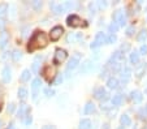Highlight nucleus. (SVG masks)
<instances>
[{"label": "nucleus", "mask_w": 147, "mask_h": 129, "mask_svg": "<svg viewBox=\"0 0 147 129\" xmlns=\"http://www.w3.org/2000/svg\"><path fill=\"white\" fill-rule=\"evenodd\" d=\"M144 68H146V65H144V64L139 65L138 69L136 70V76L137 77H142V76H143V74H144Z\"/></svg>", "instance_id": "obj_29"}, {"label": "nucleus", "mask_w": 147, "mask_h": 129, "mask_svg": "<svg viewBox=\"0 0 147 129\" xmlns=\"http://www.w3.org/2000/svg\"><path fill=\"white\" fill-rule=\"evenodd\" d=\"M25 118H26V119L24 120V121H25V124H26V125H30L31 121H33V118H31V115H30V113H28Z\"/></svg>", "instance_id": "obj_36"}, {"label": "nucleus", "mask_w": 147, "mask_h": 129, "mask_svg": "<svg viewBox=\"0 0 147 129\" xmlns=\"http://www.w3.org/2000/svg\"><path fill=\"white\" fill-rule=\"evenodd\" d=\"M7 129H16V126H14V124H13V123H11V124H9V126H8Z\"/></svg>", "instance_id": "obj_43"}, {"label": "nucleus", "mask_w": 147, "mask_h": 129, "mask_svg": "<svg viewBox=\"0 0 147 129\" xmlns=\"http://www.w3.org/2000/svg\"><path fill=\"white\" fill-rule=\"evenodd\" d=\"M11 68L9 67H4L3 70H1V80H3V82H5V84H8L9 81H11L12 78V74H11Z\"/></svg>", "instance_id": "obj_11"}, {"label": "nucleus", "mask_w": 147, "mask_h": 129, "mask_svg": "<svg viewBox=\"0 0 147 129\" xmlns=\"http://www.w3.org/2000/svg\"><path fill=\"white\" fill-rule=\"evenodd\" d=\"M42 129H56V128H55V126H52V125H45Z\"/></svg>", "instance_id": "obj_42"}, {"label": "nucleus", "mask_w": 147, "mask_h": 129, "mask_svg": "<svg viewBox=\"0 0 147 129\" xmlns=\"http://www.w3.org/2000/svg\"><path fill=\"white\" fill-rule=\"evenodd\" d=\"M146 115H147V106H146Z\"/></svg>", "instance_id": "obj_47"}, {"label": "nucleus", "mask_w": 147, "mask_h": 129, "mask_svg": "<svg viewBox=\"0 0 147 129\" xmlns=\"http://www.w3.org/2000/svg\"><path fill=\"white\" fill-rule=\"evenodd\" d=\"M94 63L91 61V60H86V61L82 64V68H81V72L82 73H86V72H90V70L94 69Z\"/></svg>", "instance_id": "obj_14"}, {"label": "nucleus", "mask_w": 147, "mask_h": 129, "mask_svg": "<svg viewBox=\"0 0 147 129\" xmlns=\"http://www.w3.org/2000/svg\"><path fill=\"white\" fill-rule=\"evenodd\" d=\"M103 129H109V125H108V124H104V128H103Z\"/></svg>", "instance_id": "obj_45"}, {"label": "nucleus", "mask_w": 147, "mask_h": 129, "mask_svg": "<svg viewBox=\"0 0 147 129\" xmlns=\"http://www.w3.org/2000/svg\"><path fill=\"white\" fill-rule=\"evenodd\" d=\"M99 7H100V8H106L107 4L106 3H99Z\"/></svg>", "instance_id": "obj_44"}, {"label": "nucleus", "mask_w": 147, "mask_h": 129, "mask_svg": "<svg viewBox=\"0 0 147 129\" xmlns=\"http://www.w3.org/2000/svg\"><path fill=\"white\" fill-rule=\"evenodd\" d=\"M31 5H33L34 9H36V11H38V9H40V7H42V1L35 0V1H33V3H31Z\"/></svg>", "instance_id": "obj_33"}, {"label": "nucleus", "mask_w": 147, "mask_h": 129, "mask_svg": "<svg viewBox=\"0 0 147 129\" xmlns=\"http://www.w3.org/2000/svg\"><path fill=\"white\" fill-rule=\"evenodd\" d=\"M0 111H1V104H0Z\"/></svg>", "instance_id": "obj_48"}, {"label": "nucleus", "mask_w": 147, "mask_h": 129, "mask_svg": "<svg viewBox=\"0 0 147 129\" xmlns=\"http://www.w3.org/2000/svg\"><path fill=\"white\" fill-rule=\"evenodd\" d=\"M7 12H8V4H0V17H4Z\"/></svg>", "instance_id": "obj_27"}, {"label": "nucleus", "mask_w": 147, "mask_h": 129, "mask_svg": "<svg viewBox=\"0 0 147 129\" xmlns=\"http://www.w3.org/2000/svg\"><path fill=\"white\" fill-rule=\"evenodd\" d=\"M133 33H134V26H130V28H128L126 29V35H133Z\"/></svg>", "instance_id": "obj_37"}, {"label": "nucleus", "mask_w": 147, "mask_h": 129, "mask_svg": "<svg viewBox=\"0 0 147 129\" xmlns=\"http://www.w3.org/2000/svg\"><path fill=\"white\" fill-rule=\"evenodd\" d=\"M94 97L96 99H99V101H107L108 99V93L103 87H98L94 91Z\"/></svg>", "instance_id": "obj_10"}, {"label": "nucleus", "mask_w": 147, "mask_h": 129, "mask_svg": "<svg viewBox=\"0 0 147 129\" xmlns=\"http://www.w3.org/2000/svg\"><path fill=\"white\" fill-rule=\"evenodd\" d=\"M77 38H81V36L80 35H76V34H69V35H68V42H69V43L72 42L73 43L76 39H77Z\"/></svg>", "instance_id": "obj_31"}, {"label": "nucleus", "mask_w": 147, "mask_h": 129, "mask_svg": "<svg viewBox=\"0 0 147 129\" xmlns=\"http://www.w3.org/2000/svg\"><path fill=\"white\" fill-rule=\"evenodd\" d=\"M50 7L56 14H60V13H64L67 9H72V8H76L77 4L72 3V1H64L63 4H57L55 1H51L50 3Z\"/></svg>", "instance_id": "obj_2"}, {"label": "nucleus", "mask_w": 147, "mask_h": 129, "mask_svg": "<svg viewBox=\"0 0 147 129\" xmlns=\"http://www.w3.org/2000/svg\"><path fill=\"white\" fill-rule=\"evenodd\" d=\"M129 48H130V46H129V45H125V46H122V50H124V52H126V51H129Z\"/></svg>", "instance_id": "obj_41"}, {"label": "nucleus", "mask_w": 147, "mask_h": 129, "mask_svg": "<svg viewBox=\"0 0 147 129\" xmlns=\"http://www.w3.org/2000/svg\"><path fill=\"white\" fill-rule=\"evenodd\" d=\"M63 33H64L63 26H55V28H52V30L50 33V39L52 42H56V41L60 39V36L63 35Z\"/></svg>", "instance_id": "obj_6"}, {"label": "nucleus", "mask_w": 147, "mask_h": 129, "mask_svg": "<svg viewBox=\"0 0 147 129\" xmlns=\"http://www.w3.org/2000/svg\"><path fill=\"white\" fill-rule=\"evenodd\" d=\"M121 102H122V95L121 94H116V95L112 98V104H113V106H120Z\"/></svg>", "instance_id": "obj_25"}, {"label": "nucleus", "mask_w": 147, "mask_h": 129, "mask_svg": "<svg viewBox=\"0 0 147 129\" xmlns=\"http://www.w3.org/2000/svg\"><path fill=\"white\" fill-rule=\"evenodd\" d=\"M80 60H81V53H78V52H76L74 55L72 56V59L69 60V63H68V65H67V70L65 72L67 73H69L70 70H73L76 67H77L78 64H80Z\"/></svg>", "instance_id": "obj_4"}, {"label": "nucleus", "mask_w": 147, "mask_h": 129, "mask_svg": "<svg viewBox=\"0 0 147 129\" xmlns=\"http://www.w3.org/2000/svg\"><path fill=\"white\" fill-rule=\"evenodd\" d=\"M61 81H63V76H61V74H59V76H57V78H56V81H55V85L61 84Z\"/></svg>", "instance_id": "obj_39"}, {"label": "nucleus", "mask_w": 147, "mask_h": 129, "mask_svg": "<svg viewBox=\"0 0 147 129\" xmlns=\"http://www.w3.org/2000/svg\"><path fill=\"white\" fill-rule=\"evenodd\" d=\"M48 45V36L45 31L36 30L35 33L33 34V36L29 41L28 45V51L29 52H34L35 50H39V48H45L46 46Z\"/></svg>", "instance_id": "obj_1"}, {"label": "nucleus", "mask_w": 147, "mask_h": 129, "mask_svg": "<svg viewBox=\"0 0 147 129\" xmlns=\"http://www.w3.org/2000/svg\"><path fill=\"white\" fill-rule=\"evenodd\" d=\"M119 129H125V128H124V126H120V128H119Z\"/></svg>", "instance_id": "obj_46"}, {"label": "nucleus", "mask_w": 147, "mask_h": 129, "mask_svg": "<svg viewBox=\"0 0 147 129\" xmlns=\"http://www.w3.org/2000/svg\"><path fill=\"white\" fill-rule=\"evenodd\" d=\"M117 41V36L115 34H111V35L107 38V43H115Z\"/></svg>", "instance_id": "obj_32"}, {"label": "nucleus", "mask_w": 147, "mask_h": 129, "mask_svg": "<svg viewBox=\"0 0 147 129\" xmlns=\"http://www.w3.org/2000/svg\"><path fill=\"white\" fill-rule=\"evenodd\" d=\"M130 74H131L130 68L126 67V68H125V70L122 72V74H121V76H122V81H124V82H128V80L130 78Z\"/></svg>", "instance_id": "obj_22"}, {"label": "nucleus", "mask_w": 147, "mask_h": 129, "mask_svg": "<svg viewBox=\"0 0 147 129\" xmlns=\"http://www.w3.org/2000/svg\"><path fill=\"white\" fill-rule=\"evenodd\" d=\"M107 86H108L109 89H117V87H119V80L115 78V77L108 78V81H107Z\"/></svg>", "instance_id": "obj_17"}, {"label": "nucleus", "mask_w": 147, "mask_h": 129, "mask_svg": "<svg viewBox=\"0 0 147 129\" xmlns=\"http://www.w3.org/2000/svg\"><path fill=\"white\" fill-rule=\"evenodd\" d=\"M45 94H46V97H48V98H50V97H52L53 94H55V91H53L51 87H47V89L45 90Z\"/></svg>", "instance_id": "obj_34"}, {"label": "nucleus", "mask_w": 147, "mask_h": 129, "mask_svg": "<svg viewBox=\"0 0 147 129\" xmlns=\"http://www.w3.org/2000/svg\"><path fill=\"white\" fill-rule=\"evenodd\" d=\"M130 61L131 64H138L139 63V52L138 51H134L130 53Z\"/></svg>", "instance_id": "obj_24"}, {"label": "nucleus", "mask_w": 147, "mask_h": 129, "mask_svg": "<svg viewBox=\"0 0 147 129\" xmlns=\"http://www.w3.org/2000/svg\"><path fill=\"white\" fill-rule=\"evenodd\" d=\"M109 30H111V34H113V33H116V31L119 30V26L113 22V24H111V26H109Z\"/></svg>", "instance_id": "obj_35"}, {"label": "nucleus", "mask_w": 147, "mask_h": 129, "mask_svg": "<svg viewBox=\"0 0 147 129\" xmlns=\"http://www.w3.org/2000/svg\"><path fill=\"white\" fill-rule=\"evenodd\" d=\"M40 61H42V56H36L35 60L33 63V67H31V70L34 73H38V69H39V65H40Z\"/></svg>", "instance_id": "obj_19"}, {"label": "nucleus", "mask_w": 147, "mask_h": 129, "mask_svg": "<svg viewBox=\"0 0 147 129\" xmlns=\"http://www.w3.org/2000/svg\"><path fill=\"white\" fill-rule=\"evenodd\" d=\"M82 22H83V21L81 20L77 14H70V16H68V18H67V25L68 26H72V28H78V26H82Z\"/></svg>", "instance_id": "obj_5"}, {"label": "nucleus", "mask_w": 147, "mask_h": 129, "mask_svg": "<svg viewBox=\"0 0 147 129\" xmlns=\"http://www.w3.org/2000/svg\"><path fill=\"white\" fill-rule=\"evenodd\" d=\"M28 95H29L28 89H25V87H20V90H18V98L21 99V101H25V99L28 98Z\"/></svg>", "instance_id": "obj_20"}, {"label": "nucleus", "mask_w": 147, "mask_h": 129, "mask_svg": "<svg viewBox=\"0 0 147 129\" xmlns=\"http://www.w3.org/2000/svg\"><path fill=\"white\" fill-rule=\"evenodd\" d=\"M121 124L124 126H129L131 124V120H130V118H129L128 115H122L121 116Z\"/></svg>", "instance_id": "obj_26"}, {"label": "nucleus", "mask_w": 147, "mask_h": 129, "mask_svg": "<svg viewBox=\"0 0 147 129\" xmlns=\"http://www.w3.org/2000/svg\"><path fill=\"white\" fill-rule=\"evenodd\" d=\"M146 38H147V30H142L141 33L138 34V36H137V41H138V42H144Z\"/></svg>", "instance_id": "obj_28"}, {"label": "nucleus", "mask_w": 147, "mask_h": 129, "mask_svg": "<svg viewBox=\"0 0 147 129\" xmlns=\"http://www.w3.org/2000/svg\"><path fill=\"white\" fill-rule=\"evenodd\" d=\"M90 126H91V121L89 119H83V120H81L78 129H90Z\"/></svg>", "instance_id": "obj_21"}, {"label": "nucleus", "mask_w": 147, "mask_h": 129, "mask_svg": "<svg viewBox=\"0 0 147 129\" xmlns=\"http://www.w3.org/2000/svg\"><path fill=\"white\" fill-rule=\"evenodd\" d=\"M12 57H13L14 61H18V60L21 59V57H22V53H21V51L14 50V51H13V53H12Z\"/></svg>", "instance_id": "obj_30"}, {"label": "nucleus", "mask_w": 147, "mask_h": 129, "mask_svg": "<svg viewBox=\"0 0 147 129\" xmlns=\"http://www.w3.org/2000/svg\"><path fill=\"white\" fill-rule=\"evenodd\" d=\"M103 43H107V36L104 33H98L96 36H95V41L91 43V46L90 47L91 48H96L99 47V46H102Z\"/></svg>", "instance_id": "obj_8"}, {"label": "nucleus", "mask_w": 147, "mask_h": 129, "mask_svg": "<svg viewBox=\"0 0 147 129\" xmlns=\"http://www.w3.org/2000/svg\"><path fill=\"white\" fill-rule=\"evenodd\" d=\"M13 111H14V104L13 103H11V104H9V107H8V112H13Z\"/></svg>", "instance_id": "obj_40"}, {"label": "nucleus", "mask_w": 147, "mask_h": 129, "mask_svg": "<svg viewBox=\"0 0 147 129\" xmlns=\"http://www.w3.org/2000/svg\"><path fill=\"white\" fill-rule=\"evenodd\" d=\"M67 56H68L67 51L63 50V48H57V50L55 51V55H53V64L60 65L61 63L67 59Z\"/></svg>", "instance_id": "obj_3"}, {"label": "nucleus", "mask_w": 147, "mask_h": 129, "mask_svg": "<svg viewBox=\"0 0 147 129\" xmlns=\"http://www.w3.org/2000/svg\"><path fill=\"white\" fill-rule=\"evenodd\" d=\"M30 70L29 69H25L22 72V74H21V77H20V80H21V82H28L29 80H30Z\"/></svg>", "instance_id": "obj_23"}, {"label": "nucleus", "mask_w": 147, "mask_h": 129, "mask_svg": "<svg viewBox=\"0 0 147 129\" xmlns=\"http://www.w3.org/2000/svg\"><path fill=\"white\" fill-rule=\"evenodd\" d=\"M9 41V36L8 34L5 33V31H3V33L0 34V48H4L7 46V43H8Z\"/></svg>", "instance_id": "obj_16"}, {"label": "nucleus", "mask_w": 147, "mask_h": 129, "mask_svg": "<svg viewBox=\"0 0 147 129\" xmlns=\"http://www.w3.org/2000/svg\"><path fill=\"white\" fill-rule=\"evenodd\" d=\"M95 111V106L92 102H89V103H86V106H85V109H83V112H85V115H89V113H92Z\"/></svg>", "instance_id": "obj_18"}, {"label": "nucleus", "mask_w": 147, "mask_h": 129, "mask_svg": "<svg viewBox=\"0 0 147 129\" xmlns=\"http://www.w3.org/2000/svg\"><path fill=\"white\" fill-rule=\"evenodd\" d=\"M113 21L117 26H124L126 22V17H125L124 12L122 11H116L113 13Z\"/></svg>", "instance_id": "obj_7"}, {"label": "nucleus", "mask_w": 147, "mask_h": 129, "mask_svg": "<svg viewBox=\"0 0 147 129\" xmlns=\"http://www.w3.org/2000/svg\"><path fill=\"white\" fill-rule=\"evenodd\" d=\"M141 53H143V55H146L147 53V45H143L141 47Z\"/></svg>", "instance_id": "obj_38"}, {"label": "nucleus", "mask_w": 147, "mask_h": 129, "mask_svg": "<svg viewBox=\"0 0 147 129\" xmlns=\"http://www.w3.org/2000/svg\"><path fill=\"white\" fill-rule=\"evenodd\" d=\"M30 113V108H29L26 104H21L20 106V109H18V118L21 119H25V116Z\"/></svg>", "instance_id": "obj_15"}, {"label": "nucleus", "mask_w": 147, "mask_h": 129, "mask_svg": "<svg viewBox=\"0 0 147 129\" xmlns=\"http://www.w3.org/2000/svg\"><path fill=\"white\" fill-rule=\"evenodd\" d=\"M130 98L134 103H141L142 99H143V95H142V93L139 91V90H134V91H131Z\"/></svg>", "instance_id": "obj_13"}, {"label": "nucleus", "mask_w": 147, "mask_h": 129, "mask_svg": "<svg viewBox=\"0 0 147 129\" xmlns=\"http://www.w3.org/2000/svg\"><path fill=\"white\" fill-rule=\"evenodd\" d=\"M40 85H42L40 78H35L33 81V84H31V93H33V99L34 101H35L36 97H38V91H39V89H40Z\"/></svg>", "instance_id": "obj_9"}, {"label": "nucleus", "mask_w": 147, "mask_h": 129, "mask_svg": "<svg viewBox=\"0 0 147 129\" xmlns=\"http://www.w3.org/2000/svg\"><path fill=\"white\" fill-rule=\"evenodd\" d=\"M55 69L53 68H51V67H46L45 69H43V74H45V77H46V80L47 81H52L53 80V77H55Z\"/></svg>", "instance_id": "obj_12"}]
</instances>
